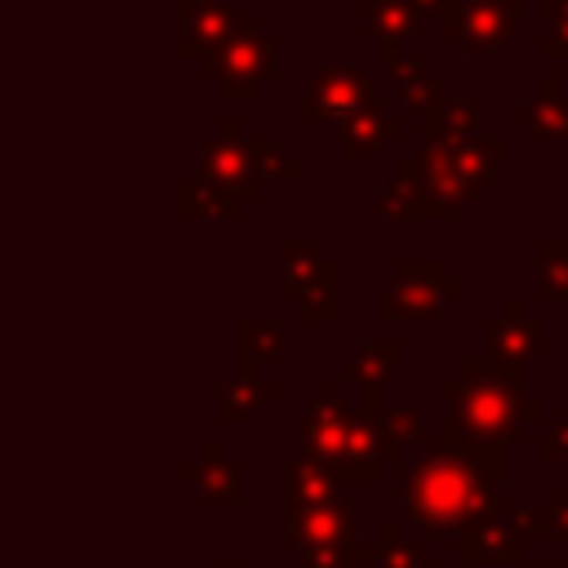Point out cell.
<instances>
[{
    "label": "cell",
    "mask_w": 568,
    "mask_h": 568,
    "mask_svg": "<svg viewBox=\"0 0 568 568\" xmlns=\"http://www.w3.org/2000/svg\"><path fill=\"white\" fill-rule=\"evenodd\" d=\"M271 62H275L271 36L257 22H235L226 40L200 62V75L213 80L222 98H253L266 84Z\"/></svg>",
    "instance_id": "6da1fadb"
},
{
    "label": "cell",
    "mask_w": 568,
    "mask_h": 568,
    "mask_svg": "<svg viewBox=\"0 0 568 568\" xmlns=\"http://www.w3.org/2000/svg\"><path fill=\"white\" fill-rule=\"evenodd\" d=\"M337 257H328L320 240L280 244V297L297 302L306 320H337Z\"/></svg>",
    "instance_id": "7a4b0ae2"
},
{
    "label": "cell",
    "mask_w": 568,
    "mask_h": 568,
    "mask_svg": "<svg viewBox=\"0 0 568 568\" xmlns=\"http://www.w3.org/2000/svg\"><path fill=\"white\" fill-rule=\"evenodd\" d=\"M200 173L209 182H217L222 191H231L235 200H253L262 191V173H257V160H253V138H244L235 115H226L213 129V138L204 142Z\"/></svg>",
    "instance_id": "3957f363"
},
{
    "label": "cell",
    "mask_w": 568,
    "mask_h": 568,
    "mask_svg": "<svg viewBox=\"0 0 568 568\" xmlns=\"http://www.w3.org/2000/svg\"><path fill=\"white\" fill-rule=\"evenodd\" d=\"M457 293H462V284L444 280L439 262H404L399 280L386 284V293H382V315L386 320H435L439 306Z\"/></svg>",
    "instance_id": "277c9868"
},
{
    "label": "cell",
    "mask_w": 568,
    "mask_h": 568,
    "mask_svg": "<svg viewBox=\"0 0 568 568\" xmlns=\"http://www.w3.org/2000/svg\"><path fill=\"white\" fill-rule=\"evenodd\" d=\"M368 102H377L373 98V80L355 62H328L302 89V115L306 120H320V115H342L346 120Z\"/></svg>",
    "instance_id": "5b68a950"
},
{
    "label": "cell",
    "mask_w": 568,
    "mask_h": 568,
    "mask_svg": "<svg viewBox=\"0 0 568 568\" xmlns=\"http://www.w3.org/2000/svg\"><path fill=\"white\" fill-rule=\"evenodd\" d=\"M515 22H519V0H466L439 18L448 40H457L462 49H479V53L501 49Z\"/></svg>",
    "instance_id": "8992f818"
},
{
    "label": "cell",
    "mask_w": 568,
    "mask_h": 568,
    "mask_svg": "<svg viewBox=\"0 0 568 568\" xmlns=\"http://www.w3.org/2000/svg\"><path fill=\"white\" fill-rule=\"evenodd\" d=\"M231 27H235V0H186L182 4V40H178V53L191 58V62H204L226 40Z\"/></svg>",
    "instance_id": "52a82bcc"
},
{
    "label": "cell",
    "mask_w": 568,
    "mask_h": 568,
    "mask_svg": "<svg viewBox=\"0 0 568 568\" xmlns=\"http://www.w3.org/2000/svg\"><path fill=\"white\" fill-rule=\"evenodd\" d=\"M417 4L413 0H368V36L377 40L382 58H399V44L413 36L417 27Z\"/></svg>",
    "instance_id": "ba28073f"
},
{
    "label": "cell",
    "mask_w": 568,
    "mask_h": 568,
    "mask_svg": "<svg viewBox=\"0 0 568 568\" xmlns=\"http://www.w3.org/2000/svg\"><path fill=\"white\" fill-rule=\"evenodd\" d=\"M475 102H462V98H444L435 111H426L422 115V142H426V151H448V146H457V142H466L470 138V129H475Z\"/></svg>",
    "instance_id": "9c48e42d"
},
{
    "label": "cell",
    "mask_w": 568,
    "mask_h": 568,
    "mask_svg": "<svg viewBox=\"0 0 568 568\" xmlns=\"http://www.w3.org/2000/svg\"><path fill=\"white\" fill-rule=\"evenodd\" d=\"M399 133V120L390 111H382L377 102L359 106L355 115L342 120V155H364V151H377L382 142H390Z\"/></svg>",
    "instance_id": "30bf717a"
},
{
    "label": "cell",
    "mask_w": 568,
    "mask_h": 568,
    "mask_svg": "<svg viewBox=\"0 0 568 568\" xmlns=\"http://www.w3.org/2000/svg\"><path fill=\"white\" fill-rule=\"evenodd\" d=\"M240 204H244V200H235L231 191H222V186L209 182L204 173H195V178H186V182L178 186V209H182V217H235Z\"/></svg>",
    "instance_id": "8fae6325"
},
{
    "label": "cell",
    "mask_w": 568,
    "mask_h": 568,
    "mask_svg": "<svg viewBox=\"0 0 568 568\" xmlns=\"http://www.w3.org/2000/svg\"><path fill=\"white\" fill-rule=\"evenodd\" d=\"M280 382L271 377H257V373H235L226 386H222V417H244V413H257L266 399H275Z\"/></svg>",
    "instance_id": "7c38bea8"
},
{
    "label": "cell",
    "mask_w": 568,
    "mask_h": 568,
    "mask_svg": "<svg viewBox=\"0 0 568 568\" xmlns=\"http://www.w3.org/2000/svg\"><path fill=\"white\" fill-rule=\"evenodd\" d=\"M524 124L537 133V138H568V98H564V84L546 80V93L537 102H528L524 111Z\"/></svg>",
    "instance_id": "4fadbf2b"
},
{
    "label": "cell",
    "mask_w": 568,
    "mask_h": 568,
    "mask_svg": "<svg viewBox=\"0 0 568 568\" xmlns=\"http://www.w3.org/2000/svg\"><path fill=\"white\" fill-rule=\"evenodd\" d=\"M240 359L244 373H257V364H275L280 359V333L266 320H244L240 324Z\"/></svg>",
    "instance_id": "5bb4252c"
},
{
    "label": "cell",
    "mask_w": 568,
    "mask_h": 568,
    "mask_svg": "<svg viewBox=\"0 0 568 568\" xmlns=\"http://www.w3.org/2000/svg\"><path fill=\"white\" fill-rule=\"evenodd\" d=\"M399 364V342H373L351 359V377L364 386H382Z\"/></svg>",
    "instance_id": "9a60e30c"
},
{
    "label": "cell",
    "mask_w": 568,
    "mask_h": 568,
    "mask_svg": "<svg viewBox=\"0 0 568 568\" xmlns=\"http://www.w3.org/2000/svg\"><path fill=\"white\" fill-rule=\"evenodd\" d=\"M488 342H493L497 355H506V359L528 355L532 342H537V324H524V320H497V324H488Z\"/></svg>",
    "instance_id": "2e32d148"
},
{
    "label": "cell",
    "mask_w": 568,
    "mask_h": 568,
    "mask_svg": "<svg viewBox=\"0 0 568 568\" xmlns=\"http://www.w3.org/2000/svg\"><path fill=\"white\" fill-rule=\"evenodd\" d=\"M253 160H257L262 182H266V178H302V164H297L293 155H284L280 146H271V142H257V138H253Z\"/></svg>",
    "instance_id": "e0dca14e"
},
{
    "label": "cell",
    "mask_w": 568,
    "mask_h": 568,
    "mask_svg": "<svg viewBox=\"0 0 568 568\" xmlns=\"http://www.w3.org/2000/svg\"><path fill=\"white\" fill-rule=\"evenodd\" d=\"M444 102V89H439V80L435 75H413V80H404V106L408 111H417V115H426V111H435Z\"/></svg>",
    "instance_id": "ac0fdd59"
},
{
    "label": "cell",
    "mask_w": 568,
    "mask_h": 568,
    "mask_svg": "<svg viewBox=\"0 0 568 568\" xmlns=\"http://www.w3.org/2000/svg\"><path fill=\"white\" fill-rule=\"evenodd\" d=\"M546 297H568V244H546Z\"/></svg>",
    "instance_id": "d6986e66"
},
{
    "label": "cell",
    "mask_w": 568,
    "mask_h": 568,
    "mask_svg": "<svg viewBox=\"0 0 568 568\" xmlns=\"http://www.w3.org/2000/svg\"><path fill=\"white\" fill-rule=\"evenodd\" d=\"M546 13H550V22H555V36H546V58L568 62V0H550Z\"/></svg>",
    "instance_id": "ffe728a7"
},
{
    "label": "cell",
    "mask_w": 568,
    "mask_h": 568,
    "mask_svg": "<svg viewBox=\"0 0 568 568\" xmlns=\"http://www.w3.org/2000/svg\"><path fill=\"white\" fill-rule=\"evenodd\" d=\"M413 4H417V13H439V18L448 13V0H413Z\"/></svg>",
    "instance_id": "44dd1931"
},
{
    "label": "cell",
    "mask_w": 568,
    "mask_h": 568,
    "mask_svg": "<svg viewBox=\"0 0 568 568\" xmlns=\"http://www.w3.org/2000/svg\"><path fill=\"white\" fill-rule=\"evenodd\" d=\"M546 4H550V0H546Z\"/></svg>",
    "instance_id": "7402d4cb"
},
{
    "label": "cell",
    "mask_w": 568,
    "mask_h": 568,
    "mask_svg": "<svg viewBox=\"0 0 568 568\" xmlns=\"http://www.w3.org/2000/svg\"><path fill=\"white\" fill-rule=\"evenodd\" d=\"M182 4H186V0H182Z\"/></svg>",
    "instance_id": "603a6c76"
}]
</instances>
